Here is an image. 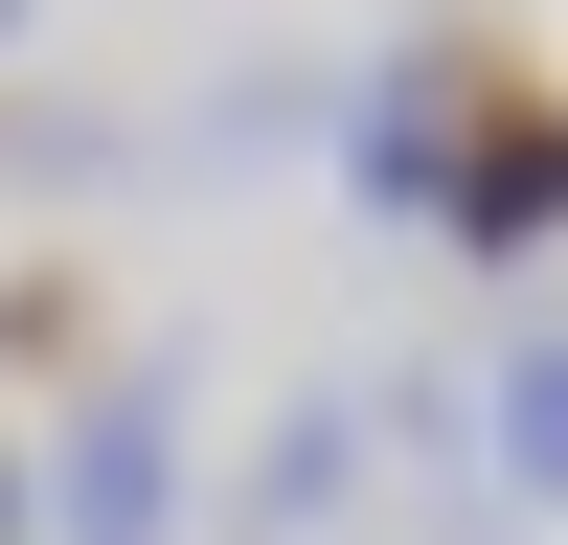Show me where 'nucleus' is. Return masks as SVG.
I'll list each match as a JSON object with an SVG mask.
<instances>
[{
    "mask_svg": "<svg viewBox=\"0 0 568 545\" xmlns=\"http://www.w3.org/2000/svg\"><path fill=\"white\" fill-rule=\"evenodd\" d=\"M0 545H45V454L23 432H0Z\"/></svg>",
    "mask_w": 568,
    "mask_h": 545,
    "instance_id": "obj_7",
    "label": "nucleus"
},
{
    "mask_svg": "<svg viewBox=\"0 0 568 545\" xmlns=\"http://www.w3.org/2000/svg\"><path fill=\"white\" fill-rule=\"evenodd\" d=\"M478 454H500V500H568V318H524V341H500Z\"/></svg>",
    "mask_w": 568,
    "mask_h": 545,
    "instance_id": "obj_5",
    "label": "nucleus"
},
{
    "mask_svg": "<svg viewBox=\"0 0 568 545\" xmlns=\"http://www.w3.org/2000/svg\"><path fill=\"white\" fill-rule=\"evenodd\" d=\"M0 45H23V0H0Z\"/></svg>",
    "mask_w": 568,
    "mask_h": 545,
    "instance_id": "obj_8",
    "label": "nucleus"
},
{
    "mask_svg": "<svg viewBox=\"0 0 568 545\" xmlns=\"http://www.w3.org/2000/svg\"><path fill=\"white\" fill-rule=\"evenodd\" d=\"M45 545H182V387L160 363H91L45 409Z\"/></svg>",
    "mask_w": 568,
    "mask_h": 545,
    "instance_id": "obj_1",
    "label": "nucleus"
},
{
    "mask_svg": "<svg viewBox=\"0 0 568 545\" xmlns=\"http://www.w3.org/2000/svg\"><path fill=\"white\" fill-rule=\"evenodd\" d=\"M433 250H478V272H546L568 250V91L546 69H478V160H455V227Z\"/></svg>",
    "mask_w": 568,
    "mask_h": 545,
    "instance_id": "obj_3",
    "label": "nucleus"
},
{
    "mask_svg": "<svg viewBox=\"0 0 568 545\" xmlns=\"http://www.w3.org/2000/svg\"><path fill=\"white\" fill-rule=\"evenodd\" d=\"M91 272H0V387H91Z\"/></svg>",
    "mask_w": 568,
    "mask_h": 545,
    "instance_id": "obj_6",
    "label": "nucleus"
},
{
    "mask_svg": "<svg viewBox=\"0 0 568 545\" xmlns=\"http://www.w3.org/2000/svg\"><path fill=\"white\" fill-rule=\"evenodd\" d=\"M364 454H387V432H364V387H296V409L251 432V477H227V545H318V523L364 500Z\"/></svg>",
    "mask_w": 568,
    "mask_h": 545,
    "instance_id": "obj_4",
    "label": "nucleus"
},
{
    "mask_svg": "<svg viewBox=\"0 0 568 545\" xmlns=\"http://www.w3.org/2000/svg\"><path fill=\"white\" fill-rule=\"evenodd\" d=\"M455 160H478V45H387L342 91V205L364 227H455Z\"/></svg>",
    "mask_w": 568,
    "mask_h": 545,
    "instance_id": "obj_2",
    "label": "nucleus"
}]
</instances>
